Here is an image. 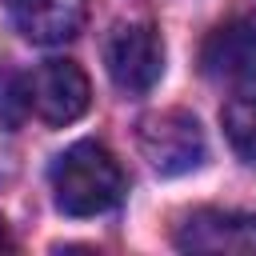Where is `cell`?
<instances>
[{
	"mask_svg": "<svg viewBox=\"0 0 256 256\" xmlns=\"http://www.w3.org/2000/svg\"><path fill=\"white\" fill-rule=\"evenodd\" d=\"M0 248H16L12 236H8V228H4V220H0Z\"/></svg>",
	"mask_w": 256,
	"mask_h": 256,
	"instance_id": "cell-10",
	"label": "cell"
},
{
	"mask_svg": "<svg viewBox=\"0 0 256 256\" xmlns=\"http://www.w3.org/2000/svg\"><path fill=\"white\" fill-rule=\"evenodd\" d=\"M136 144L144 152V160L160 172V176H180V172H192L204 164L208 156V140H204V128L192 112L184 108H160V112H148L140 124H136Z\"/></svg>",
	"mask_w": 256,
	"mask_h": 256,
	"instance_id": "cell-2",
	"label": "cell"
},
{
	"mask_svg": "<svg viewBox=\"0 0 256 256\" xmlns=\"http://www.w3.org/2000/svg\"><path fill=\"white\" fill-rule=\"evenodd\" d=\"M12 24L32 44H44V48L68 44L84 32L88 4L84 0H16L12 4Z\"/></svg>",
	"mask_w": 256,
	"mask_h": 256,
	"instance_id": "cell-7",
	"label": "cell"
},
{
	"mask_svg": "<svg viewBox=\"0 0 256 256\" xmlns=\"http://www.w3.org/2000/svg\"><path fill=\"white\" fill-rule=\"evenodd\" d=\"M28 112V76L0 64V128H16Z\"/></svg>",
	"mask_w": 256,
	"mask_h": 256,
	"instance_id": "cell-9",
	"label": "cell"
},
{
	"mask_svg": "<svg viewBox=\"0 0 256 256\" xmlns=\"http://www.w3.org/2000/svg\"><path fill=\"white\" fill-rule=\"evenodd\" d=\"M224 132L236 156L256 164V76H248L224 104Z\"/></svg>",
	"mask_w": 256,
	"mask_h": 256,
	"instance_id": "cell-8",
	"label": "cell"
},
{
	"mask_svg": "<svg viewBox=\"0 0 256 256\" xmlns=\"http://www.w3.org/2000/svg\"><path fill=\"white\" fill-rule=\"evenodd\" d=\"M176 248H184V252L256 256V216L224 212V208H200L176 228Z\"/></svg>",
	"mask_w": 256,
	"mask_h": 256,
	"instance_id": "cell-5",
	"label": "cell"
},
{
	"mask_svg": "<svg viewBox=\"0 0 256 256\" xmlns=\"http://www.w3.org/2000/svg\"><path fill=\"white\" fill-rule=\"evenodd\" d=\"M48 180H52V200L64 216L108 212L124 192V172H120L116 156L96 140H80V144L64 148L52 160Z\"/></svg>",
	"mask_w": 256,
	"mask_h": 256,
	"instance_id": "cell-1",
	"label": "cell"
},
{
	"mask_svg": "<svg viewBox=\"0 0 256 256\" xmlns=\"http://www.w3.org/2000/svg\"><path fill=\"white\" fill-rule=\"evenodd\" d=\"M200 68L212 80H240L256 72V20L232 16L216 24L200 48Z\"/></svg>",
	"mask_w": 256,
	"mask_h": 256,
	"instance_id": "cell-6",
	"label": "cell"
},
{
	"mask_svg": "<svg viewBox=\"0 0 256 256\" xmlns=\"http://www.w3.org/2000/svg\"><path fill=\"white\" fill-rule=\"evenodd\" d=\"M92 104V84L76 60H44L28 76V108L44 124H72L88 112Z\"/></svg>",
	"mask_w": 256,
	"mask_h": 256,
	"instance_id": "cell-4",
	"label": "cell"
},
{
	"mask_svg": "<svg viewBox=\"0 0 256 256\" xmlns=\"http://www.w3.org/2000/svg\"><path fill=\"white\" fill-rule=\"evenodd\" d=\"M104 68L128 96H144L164 72V40L152 24H116L104 40Z\"/></svg>",
	"mask_w": 256,
	"mask_h": 256,
	"instance_id": "cell-3",
	"label": "cell"
}]
</instances>
